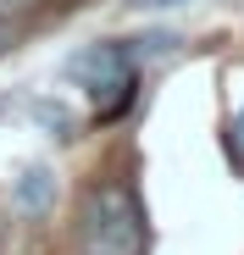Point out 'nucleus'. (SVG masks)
<instances>
[{"label":"nucleus","mask_w":244,"mask_h":255,"mask_svg":"<svg viewBox=\"0 0 244 255\" xmlns=\"http://www.w3.org/2000/svg\"><path fill=\"white\" fill-rule=\"evenodd\" d=\"M150 228H144V205L133 194V183L106 178L95 189H84L78 205V255H144Z\"/></svg>","instance_id":"obj_1"},{"label":"nucleus","mask_w":244,"mask_h":255,"mask_svg":"<svg viewBox=\"0 0 244 255\" xmlns=\"http://www.w3.org/2000/svg\"><path fill=\"white\" fill-rule=\"evenodd\" d=\"M67 78L84 83L95 100V122H111L133 106V83H139V61L128 50V39H106V45H89L67 61Z\"/></svg>","instance_id":"obj_2"},{"label":"nucleus","mask_w":244,"mask_h":255,"mask_svg":"<svg viewBox=\"0 0 244 255\" xmlns=\"http://www.w3.org/2000/svg\"><path fill=\"white\" fill-rule=\"evenodd\" d=\"M11 205L22 211V217L56 211V172H50V166H28V172L17 178V189H11Z\"/></svg>","instance_id":"obj_3"},{"label":"nucleus","mask_w":244,"mask_h":255,"mask_svg":"<svg viewBox=\"0 0 244 255\" xmlns=\"http://www.w3.org/2000/svg\"><path fill=\"white\" fill-rule=\"evenodd\" d=\"M28 117L45 128L50 139H78V117H72L61 100H50V95H33V100H28Z\"/></svg>","instance_id":"obj_4"},{"label":"nucleus","mask_w":244,"mask_h":255,"mask_svg":"<svg viewBox=\"0 0 244 255\" xmlns=\"http://www.w3.org/2000/svg\"><path fill=\"white\" fill-rule=\"evenodd\" d=\"M228 155H233V166L244 172V111L233 117V128H228Z\"/></svg>","instance_id":"obj_5"},{"label":"nucleus","mask_w":244,"mask_h":255,"mask_svg":"<svg viewBox=\"0 0 244 255\" xmlns=\"http://www.w3.org/2000/svg\"><path fill=\"white\" fill-rule=\"evenodd\" d=\"M17 39H22V28L0 17V56H6V50H17Z\"/></svg>","instance_id":"obj_6"},{"label":"nucleus","mask_w":244,"mask_h":255,"mask_svg":"<svg viewBox=\"0 0 244 255\" xmlns=\"http://www.w3.org/2000/svg\"><path fill=\"white\" fill-rule=\"evenodd\" d=\"M128 6H183V0H128Z\"/></svg>","instance_id":"obj_7"}]
</instances>
